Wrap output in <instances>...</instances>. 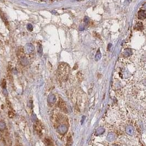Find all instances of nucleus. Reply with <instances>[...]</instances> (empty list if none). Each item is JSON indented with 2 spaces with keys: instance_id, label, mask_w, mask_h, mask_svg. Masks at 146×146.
<instances>
[{
  "instance_id": "f257e3e1",
  "label": "nucleus",
  "mask_w": 146,
  "mask_h": 146,
  "mask_svg": "<svg viewBox=\"0 0 146 146\" xmlns=\"http://www.w3.org/2000/svg\"><path fill=\"white\" fill-rule=\"evenodd\" d=\"M69 71V67L67 64L63 63L60 64L58 66V73L62 80H66L67 79Z\"/></svg>"
},
{
  "instance_id": "f03ea898",
  "label": "nucleus",
  "mask_w": 146,
  "mask_h": 146,
  "mask_svg": "<svg viewBox=\"0 0 146 146\" xmlns=\"http://www.w3.org/2000/svg\"><path fill=\"white\" fill-rule=\"evenodd\" d=\"M57 132L61 135H64L68 131V127L65 125H61L59 126L57 129Z\"/></svg>"
},
{
  "instance_id": "7ed1b4c3",
  "label": "nucleus",
  "mask_w": 146,
  "mask_h": 146,
  "mask_svg": "<svg viewBox=\"0 0 146 146\" xmlns=\"http://www.w3.org/2000/svg\"><path fill=\"white\" fill-rule=\"evenodd\" d=\"M34 128L38 134H42V125H41V123L40 122L39 120H37L36 121L35 125L34 126Z\"/></svg>"
},
{
  "instance_id": "20e7f679",
  "label": "nucleus",
  "mask_w": 146,
  "mask_h": 146,
  "mask_svg": "<svg viewBox=\"0 0 146 146\" xmlns=\"http://www.w3.org/2000/svg\"><path fill=\"white\" fill-rule=\"evenodd\" d=\"M25 49L28 53L31 54L34 52L35 47L32 44L27 43L25 45Z\"/></svg>"
},
{
  "instance_id": "39448f33",
  "label": "nucleus",
  "mask_w": 146,
  "mask_h": 146,
  "mask_svg": "<svg viewBox=\"0 0 146 146\" xmlns=\"http://www.w3.org/2000/svg\"><path fill=\"white\" fill-rule=\"evenodd\" d=\"M138 18L140 20H143L146 18V11L144 9H141L138 12Z\"/></svg>"
},
{
  "instance_id": "423d86ee",
  "label": "nucleus",
  "mask_w": 146,
  "mask_h": 146,
  "mask_svg": "<svg viewBox=\"0 0 146 146\" xmlns=\"http://www.w3.org/2000/svg\"><path fill=\"white\" fill-rule=\"evenodd\" d=\"M56 101V97L55 95L54 94H51L49 95L47 98V101L49 102V103H52V104H53V103L55 102Z\"/></svg>"
},
{
  "instance_id": "0eeeda50",
  "label": "nucleus",
  "mask_w": 146,
  "mask_h": 146,
  "mask_svg": "<svg viewBox=\"0 0 146 146\" xmlns=\"http://www.w3.org/2000/svg\"><path fill=\"white\" fill-rule=\"evenodd\" d=\"M29 63V61L28 59L25 56H23L20 58V64L23 66H26Z\"/></svg>"
},
{
  "instance_id": "6e6552de",
  "label": "nucleus",
  "mask_w": 146,
  "mask_h": 146,
  "mask_svg": "<svg viewBox=\"0 0 146 146\" xmlns=\"http://www.w3.org/2000/svg\"><path fill=\"white\" fill-rule=\"evenodd\" d=\"M104 132H105V129L103 127H102V126H100V127H98L96 129L95 134L96 136H99L102 135Z\"/></svg>"
},
{
  "instance_id": "1a4fd4ad",
  "label": "nucleus",
  "mask_w": 146,
  "mask_h": 146,
  "mask_svg": "<svg viewBox=\"0 0 146 146\" xmlns=\"http://www.w3.org/2000/svg\"><path fill=\"white\" fill-rule=\"evenodd\" d=\"M126 132L129 135H132L134 132V129L133 126L131 125H129L126 127Z\"/></svg>"
},
{
  "instance_id": "9d476101",
  "label": "nucleus",
  "mask_w": 146,
  "mask_h": 146,
  "mask_svg": "<svg viewBox=\"0 0 146 146\" xmlns=\"http://www.w3.org/2000/svg\"><path fill=\"white\" fill-rule=\"evenodd\" d=\"M115 139V135L114 134V133L110 132L108 134V135L107 136V139L108 141H114Z\"/></svg>"
},
{
  "instance_id": "9b49d317",
  "label": "nucleus",
  "mask_w": 146,
  "mask_h": 146,
  "mask_svg": "<svg viewBox=\"0 0 146 146\" xmlns=\"http://www.w3.org/2000/svg\"><path fill=\"white\" fill-rule=\"evenodd\" d=\"M24 49H23V48L20 47L19 48H18L17 49V52H16V55L18 56V57H23L24 56Z\"/></svg>"
},
{
  "instance_id": "f8f14e48",
  "label": "nucleus",
  "mask_w": 146,
  "mask_h": 146,
  "mask_svg": "<svg viewBox=\"0 0 146 146\" xmlns=\"http://www.w3.org/2000/svg\"><path fill=\"white\" fill-rule=\"evenodd\" d=\"M58 105L59 107L61 109H62V110H65L66 109L65 103H64V102L63 101L62 99L59 100L58 103Z\"/></svg>"
},
{
  "instance_id": "ddd939ff",
  "label": "nucleus",
  "mask_w": 146,
  "mask_h": 146,
  "mask_svg": "<svg viewBox=\"0 0 146 146\" xmlns=\"http://www.w3.org/2000/svg\"><path fill=\"white\" fill-rule=\"evenodd\" d=\"M132 54V52L131 49H126L125 51L124 52V57H128L129 56H130Z\"/></svg>"
},
{
  "instance_id": "4468645a",
  "label": "nucleus",
  "mask_w": 146,
  "mask_h": 146,
  "mask_svg": "<svg viewBox=\"0 0 146 146\" xmlns=\"http://www.w3.org/2000/svg\"><path fill=\"white\" fill-rule=\"evenodd\" d=\"M143 26L141 22H137L135 26V29L137 30H139V31H141V30H143Z\"/></svg>"
},
{
  "instance_id": "2eb2a0df",
  "label": "nucleus",
  "mask_w": 146,
  "mask_h": 146,
  "mask_svg": "<svg viewBox=\"0 0 146 146\" xmlns=\"http://www.w3.org/2000/svg\"><path fill=\"white\" fill-rule=\"evenodd\" d=\"M101 57H102V54H101V52L99 50V49L98 50V51L96 52V56H95V59L96 61H98L100 60L101 59Z\"/></svg>"
},
{
  "instance_id": "dca6fc26",
  "label": "nucleus",
  "mask_w": 146,
  "mask_h": 146,
  "mask_svg": "<svg viewBox=\"0 0 146 146\" xmlns=\"http://www.w3.org/2000/svg\"><path fill=\"white\" fill-rule=\"evenodd\" d=\"M6 126V124L3 121H0V131L4 130Z\"/></svg>"
},
{
  "instance_id": "f3484780",
  "label": "nucleus",
  "mask_w": 146,
  "mask_h": 146,
  "mask_svg": "<svg viewBox=\"0 0 146 146\" xmlns=\"http://www.w3.org/2000/svg\"><path fill=\"white\" fill-rule=\"evenodd\" d=\"M37 51H38V52H39L40 54H41V55L42 54V52H43L42 48V46H41L40 44L37 45Z\"/></svg>"
},
{
  "instance_id": "a211bd4d",
  "label": "nucleus",
  "mask_w": 146,
  "mask_h": 146,
  "mask_svg": "<svg viewBox=\"0 0 146 146\" xmlns=\"http://www.w3.org/2000/svg\"><path fill=\"white\" fill-rule=\"evenodd\" d=\"M45 143L48 146H51L53 144L51 142V141L49 140V139H45Z\"/></svg>"
},
{
  "instance_id": "6ab92c4d",
  "label": "nucleus",
  "mask_w": 146,
  "mask_h": 146,
  "mask_svg": "<svg viewBox=\"0 0 146 146\" xmlns=\"http://www.w3.org/2000/svg\"><path fill=\"white\" fill-rule=\"evenodd\" d=\"M31 120H32V121H37V118H36V115L35 114H32V115H31Z\"/></svg>"
},
{
  "instance_id": "aec40b11",
  "label": "nucleus",
  "mask_w": 146,
  "mask_h": 146,
  "mask_svg": "<svg viewBox=\"0 0 146 146\" xmlns=\"http://www.w3.org/2000/svg\"><path fill=\"white\" fill-rule=\"evenodd\" d=\"M27 29H28V30L29 31H32V30H33V26H32V25L31 24H28V25H27Z\"/></svg>"
},
{
  "instance_id": "412c9836",
  "label": "nucleus",
  "mask_w": 146,
  "mask_h": 146,
  "mask_svg": "<svg viewBox=\"0 0 146 146\" xmlns=\"http://www.w3.org/2000/svg\"><path fill=\"white\" fill-rule=\"evenodd\" d=\"M2 88L3 89H6V80H5L4 79H3L2 82Z\"/></svg>"
},
{
  "instance_id": "4be33fe9",
  "label": "nucleus",
  "mask_w": 146,
  "mask_h": 146,
  "mask_svg": "<svg viewBox=\"0 0 146 146\" xmlns=\"http://www.w3.org/2000/svg\"><path fill=\"white\" fill-rule=\"evenodd\" d=\"M8 116H9L10 118H13V116H14V113H13V112L9 111V112H8Z\"/></svg>"
},
{
  "instance_id": "5701e85b",
  "label": "nucleus",
  "mask_w": 146,
  "mask_h": 146,
  "mask_svg": "<svg viewBox=\"0 0 146 146\" xmlns=\"http://www.w3.org/2000/svg\"><path fill=\"white\" fill-rule=\"evenodd\" d=\"M89 18H88V17H87V16H86V17L85 18V19H84V21H85V23L86 24H87L88 23H89Z\"/></svg>"
},
{
  "instance_id": "b1692460",
  "label": "nucleus",
  "mask_w": 146,
  "mask_h": 146,
  "mask_svg": "<svg viewBox=\"0 0 146 146\" xmlns=\"http://www.w3.org/2000/svg\"><path fill=\"white\" fill-rule=\"evenodd\" d=\"M72 137H71V136H69L68 137V143H69V142H72Z\"/></svg>"
},
{
  "instance_id": "393cba45",
  "label": "nucleus",
  "mask_w": 146,
  "mask_h": 146,
  "mask_svg": "<svg viewBox=\"0 0 146 146\" xmlns=\"http://www.w3.org/2000/svg\"><path fill=\"white\" fill-rule=\"evenodd\" d=\"M79 30L80 31H82V30H84V26H80V29H79Z\"/></svg>"
},
{
  "instance_id": "a878e982",
  "label": "nucleus",
  "mask_w": 146,
  "mask_h": 146,
  "mask_svg": "<svg viewBox=\"0 0 146 146\" xmlns=\"http://www.w3.org/2000/svg\"><path fill=\"white\" fill-rule=\"evenodd\" d=\"M84 119H85V116H82V121H81V123H83V122H84Z\"/></svg>"
},
{
  "instance_id": "bb28decb",
  "label": "nucleus",
  "mask_w": 146,
  "mask_h": 146,
  "mask_svg": "<svg viewBox=\"0 0 146 146\" xmlns=\"http://www.w3.org/2000/svg\"><path fill=\"white\" fill-rule=\"evenodd\" d=\"M143 7H144V8H145V9H146V2L145 3H144L143 4Z\"/></svg>"
},
{
  "instance_id": "cd10ccee",
  "label": "nucleus",
  "mask_w": 146,
  "mask_h": 146,
  "mask_svg": "<svg viewBox=\"0 0 146 146\" xmlns=\"http://www.w3.org/2000/svg\"><path fill=\"white\" fill-rule=\"evenodd\" d=\"M45 1H47H47H50V0H45Z\"/></svg>"
}]
</instances>
